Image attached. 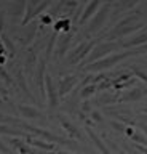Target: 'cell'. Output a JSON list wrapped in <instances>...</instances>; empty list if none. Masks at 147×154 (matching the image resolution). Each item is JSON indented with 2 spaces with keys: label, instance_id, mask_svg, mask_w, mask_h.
I'll list each match as a JSON object with an SVG mask.
<instances>
[{
  "label": "cell",
  "instance_id": "1",
  "mask_svg": "<svg viewBox=\"0 0 147 154\" xmlns=\"http://www.w3.org/2000/svg\"><path fill=\"white\" fill-rule=\"evenodd\" d=\"M141 27H144V21H142L141 13H130L125 18H122L118 23L113 24V27H110V31L102 37V40L113 42L117 38H125L128 35H131L133 32L139 31Z\"/></svg>",
  "mask_w": 147,
  "mask_h": 154
},
{
  "label": "cell",
  "instance_id": "2",
  "mask_svg": "<svg viewBox=\"0 0 147 154\" xmlns=\"http://www.w3.org/2000/svg\"><path fill=\"white\" fill-rule=\"evenodd\" d=\"M109 16H110V3H104L102 7L98 10V13L87 23L85 31H83L85 37H91V35H94L96 32L101 31L102 26L106 24V21H107Z\"/></svg>",
  "mask_w": 147,
  "mask_h": 154
},
{
  "label": "cell",
  "instance_id": "3",
  "mask_svg": "<svg viewBox=\"0 0 147 154\" xmlns=\"http://www.w3.org/2000/svg\"><path fill=\"white\" fill-rule=\"evenodd\" d=\"M96 47V42L94 40H88V42H82L78 43L75 48H72L67 55H66V63L69 66H75L78 63L85 61L88 58V55L93 51V48Z\"/></svg>",
  "mask_w": 147,
  "mask_h": 154
},
{
  "label": "cell",
  "instance_id": "4",
  "mask_svg": "<svg viewBox=\"0 0 147 154\" xmlns=\"http://www.w3.org/2000/svg\"><path fill=\"white\" fill-rule=\"evenodd\" d=\"M118 48H120L118 42H101V43H96V47L93 48V51L90 53L85 61H87V64H91V63H94V61H99V60H102V58L112 55V53L117 51Z\"/></svg>",
  "mask_w": 147,
  "mask_h": 154
},
{
  "label": "cell",
  "instance_id": "5",
  "mask_svg": "<svg viewBox=\"0 0 147 154\" xmlns=\"http://www.w3.org/2000/svg\"><path fill=\"white\" fill-rule=\"evenodd\" d=\"M74 40V31H67V32H61L58 40H56V47H54V53L53 58L54 61H59L61 58H64L69 53V47L70 42Z\"/></svg>",
  "mask_w": 147,
  "mask_h": 154
},
{
  "label": "cell",
  "instance_id": "6",
  "mask_svg": "<svg viewBox=\"0 0 147 154\" xmlns=\"http://www.w3.org/2000/svg\"><path fill=\"white\" fill-rule=\"evenodd\" d=\"M118 45H120V48H123V50H130V48L147 45V31L133 34V35H128L125 38H120Z\"/></svg>",
  "mask_w": 147,
  "mask_h": 154
},
{
  "label": "cell",
  "instance_id": "7",
  "mask_svg": "<svg viewBox=\"0 0 147 154\" xmlns=\"http://www.w3.org/2000/svg\"><path fill=\"white\" fill-rule=\"evenodd\" d=\"M102 5H104V0H90V2L85 5V8L82 10V13H80V18H78L80 26H83L85 23H88L90 19L98 13V10L101 8Z\"/></svg>",
  "mask_w": 147,
  "mask_h": 154
},
{
  "label": "cell",
  "instance_id": "8",
  "mask_svg": "<svg viewBox=\"0 0 147 154\" xmlns=\"http://www.w3.org/2000/svg\"><path fill=\"white\" fill-rule=\"evenodd\" d=\"M46 104H48V109L53 111L58 108L59 104V95L54 88V84H53V77L46 74Z\"/></svg>",
  "mask_w": 147,
  "mask_h": 154
},
{
  "label": "cell",
  "instance_id": "9",
  "mask_svg": "<svg viewBox=\"0 0 147 154\" xmlns=\"http://www.w3.org/2000/svg\"><path fill=\"white\" fill-rule=\"evenodd\" d=\"M39 53L34 51V50H31L29 53H27V56H26V61H24V74L29 77L27 80H32V77H34L35 74V69H37V64H39Z\"/></svg>",
  "mask_w": 147,
  "mask_h": 154
},
{
  "label": "cell",
  "instance_id": "10",
  "mask_svg": "<svg viewBox=\"0 0 147 154\" xmlns=\"http://www.w3.org/2000/svg\"><path fill=\"white\" fill-rule=\"evenodd\" d=\"M37 27H39V23L37 21H32L31 24H27V26H21V43H22V47H27L29 43L34 40V37H35V32H37Z\"/></svg>",
  "mask_w": 147,
  "mask_h": 154
},
{
  "label": "cell",
  "instance_id": "11",
  "mask_svg": "<svg viewBox=\"0 0 147 154\" xmlns=\"http://www.w3.org/2000/svg\"><path fill=\"white\" fill-rule=\"evenodd\" d=\"M78 79L75 75H66L63 77V79L59 80V85H58V95H59V100L64 98L67 93H70L72 91V88L75 85H77Z\"/></svg>",
  "mask_w": 147,
  "mask_h": 154
},
{
  "label": "cell",
  "instance_id": "12",
  "mask_svg": "<svg viewBox=\"0 0 147 154\" xmlns=\"http://www.w3.org/2000/svg\"><path fill=\"white\" fill-rule=\"evenodd\" d=\"M27 8V0H15L10 7V16L13 21H22Z\"/></svg>",
  "mask_w": 147,
  "mask_h": 154
},
{
  "label": "cell",
  "instance_id": "13",
  "mask_svg": "<svg viewBox=\"0 0 147 154\" xmlns=\"http://www.w3.org/2000/svg\"><path fill=\"white\" fill-rule=\"evenodd\" d=\"M58 122L61 124V127H63L66 132H67L72 138H77V140H80L82 138V133H80V130H78V127L77 125H74L70 120L66 117V116H63V114H58Z\"/></svg>",
  "mask_w": 147,
  "mask_h": 154
},
{
  "label": "cell",
  "instance_id": "14",
  "mask_svg": "<svg viewBox=\"0 0 147 154\" xmlns=\"http://www.w3.org/2000/svg\"><path fill=\"white\" fill-rule=\"evenodd\" d=\"M18 111L21 112V116L24 119H40V117H43L42 111H39L37 108L29 106V104H19L18 106Z\"/></svg>",
  "mask_w": 147,
  "mask_h": 154
},
{
  "label": "cell",
  "instance_id": "15",
  "mask_svg": "<svg viewBox=\"0 0 147 154\" xmlns=\"http://www.w3.org/2000/svg\"><path fill=\"white\" fill-rule=\"evenodd\" d=\"M15 77H16V84L19 85V88H22V93H24V95H26L29 100L34 101V96L31 95L29 87H27V79H26L24 71H19V69H18V71H16V74H15Z\"/></svg>",
  "mask_w": 147,
  "mask_h": 154
},
{
  "label": "cell",
  "instance_id": "16",
  "mask_svg": "<svg viewBox=\"0 0 147 154\" xmlns=\"http://www.w3.org/2000/svg\"><path fill=\"white\" fill-rule=\"evenodd\" d=\"M32 135V133H31ZM26 143L27 144H31V146H35V148H40V149H45V151H53L54 149V144L53 143H46L45 140H42V138H32V137H29L26 140Z\"/></svg>",
  "mask_w": 147,
  "mask_h": 154
},
{
  "label": "cell",
  "instance_id": "17",
  "mask_svg": "<svg viewBox=\"0 0 147 154\" xmlns=\"http://www.w3.org/2000/svg\"><path fill=\"white\" fill-rule=\"evenodd\" d=\"M87 132H88V137L91 138V141L94 143V146H96V148H98V149H99V151H101L102 154H113V152H110V149H109V148L106 146V143H104L102 140H101V138H99L96 133L93 132V130L87 128Z\"/></svg>",
  "mask_w": 147,
  "mask_h": 154
},
{
  "label": "cell",
  "instance_id": "18",
  "mask_svg": "<svg viewBox=\"0 0 147 154\" xmlns=\"http://www.w3.org/2000/svg\"><path fill=\"white\" fill-rule=\"evenodd\" d=\"M0 40L3 42V47H5V50H7V58L13 60V58L16 56V47H15V43H13V40L7 35V34H2V35H0Z\"/></svg>",
  "mask_w": 147,
  "mask_h": 154
},
{
  "label": "cell",
  "instance_id": "19",
  "mask_svg": "<svg viewBox=\"0 0 147 154\" xmlns=\"http://www.w3.org/2000/svg\"><path fill=\"white\" fill-rule=\"evenodd\" d=\"M8 141L11 143V148L18 149V152H19V154H31L29 144H27L22 138H10Z\"/></svg>",
  "mask_w": 147,
  "mask_h": 154
},
{
  "label": "cell",
  "instance_id": "20",
  "mask_svg": "<svg viewBox=\"0 0 147 154\" xmlns=\"http://www.w3.org/2000/svg\"><path fill=\"white\" fill-rule=\"evenodd\" d=\"M146 95V90H141V88H133V90H128L125 95L120 98V101H136L142 98Z\"/></svg>",
  "mask_w": 147,
  "mask_h": 154
},
{
  "label": "cell",
  "instance_id": "21",
  "mask_svg": "<svg viewBox=\"0 0 147 154\" xmlns=\"http://www.w3.org/2000/svg\"><path fill=\"white\" fill-rule=\"evenodd\" d=\"M139 2H141V0H118L117 8H115V13H122V11H126V10L134 8Z\"/></svg>",
  "mask_w": 147,
  "mask_h": 154
},
{
  "label": "cell",
  "instance_id": "22",
  "mask_svg": "<svg viewBox=\"0 0 147 154\" xmlns=\"http://www.w3.org/2000/svg\"><path fill=\"white\" fill-rule=\"evenodd\" d=\"M98 90V85H94V84H90V85H83L82 87V90L78 91V95H80V98H90L94 91Z\"/></svg>",
  "mask_w": 147,
  "mask_h": 154
},
{
  "label": "cell",
  "instance_id": "23",
  "mask_svg": "<svg viewBox=\"0 0 147 154\" xmlns=\"http://www.w3.org/2000/svg\"><path fill=\"white\" fill-rule=\"evenodd\" d=\"M0 79H2V82H3L5 85H13L11 75L5 71V67H3V66H0Z\"/></svg>",
  "mask_w": 147,
  "mask_h": 154
},
{
  "label": "cell",
  "instance_id": "24",
  "mask_svg": "<svg viewBox=\"0 0 147 154\" xmlns=\"http://www.w3.org/2000/svg\"><path fill=\"white\" fill-rule=\"evenodd\" d=\"M133 141H137V143H142V144H147V138L144 137V135H139V133H133L130 137Z\"/></svg>",
  "mask_w": 147,
  "mask_h": 154
},
{
  "label": "cell",
  "instance_id": "25",
  "mask_svg": "<svg viewBox=\"0 0 147 154\" xmlns=\"http://www.w3.org/2000/svg\"><path fill=\"white\" fill-rule=\"evenodd\" d=\"M107 144H109V148H112L113 151H115V154H126V152H123L122 149L118 148V146H117V144L113 143V141H110V140H107Z\"/></svg>",
  "mask_w": 147,
  "mask_h": 154
},
{
  "label": "cell",
  "instance_id": "26",
  "mask_svg": "<svg viewBox=\"0 0 147 154\" xmlns=\"http://www.w3.org/2000/svg\"><path fill=\"white\" fill-rule=\"evenodd\" d=\"M5 27V11H0V35H2V31Z\"/></svg>",
  "mask_w": 147,
  "mask_h": 154
},
{
  "label": "cell",
  "instance_id": "27",
  "mask_svg": "<svg viewBox=\"0 0 147 154\" xmlns=\"http://www.w3.org/2000/svg\"><path fill=\"white\" fill-rule=\"evenodd\" d=\"M0 152L2 154H11V151H10V148L8 146H5V143L0 140Z\"/></svg>",
  "mask_w": 147,
  "mask_h": 154
},
{
  "label": "cell",
  "instance_id": "28",
  "mask_svg": "<svg viewBox=\"0 0 147 154\" xmlns=\"http://www.w3.org/2000/svg\"><path fill=\"white\" fill-rule=\"evenodd\" d=\"M134 74H136L137 77H139V79H142V80H144L146 84H147V74H146V72H142V71H139V69H134Z\"/></svg>",
  "mask_w": 147,
  "mask_h": 154
},
{
  "label": "cell",
  "instance_id": "29",
  "mask_svg": "<svg viewBox=\"0 0 147 154\" xmlns=\"http://www.w3.org/2000/svg\"><path fill=\"white\" fill-rule=\"evenodd\" d=\"M0 56H7V50H5V47H3L2 40H0Z\"/></svg>",
  "mask_w": 147,
  "mask_h": 154
},
{
  "label": "cell",
  "instance_id": "30",
  "mask_svg": "<svg viewBox=\"0 0 147 154\" xmlns=\"http://www.w3.org/2000/svg\"><path fill=\"white\" fill-rule=\"evenodd\" d=\"M0 93H2V96H3V98H7V91H5V88H3V85H0Z\"/></svg>",
  "mask_w": 147,
  "mask_h": 154
},
{
  "label": "cell",
  "instance_id": "31",
  "mask_svg": "<svg viewBox=\"0 0 147 154\" xmlns=\"http://www.w3.org/2000/svg\"><path fill=\"white\" fill-rule=\"evenodd\" d=\"M141 128H142V132L147 135V124H142V125H141Z\"/></svg>",
  "mask_w": 147,
  "mask_h": 154
},
{
  "label": "cell",
  "instance_id": "32",
  "mask_svg": "<svg viewBox=\"0 0 147 154\" xmlns=\"http://www.w3.org/2000/svg\"><path fill=\"white\" fill-rule=\"evenodd\" d=\"M80 2H82V7H83V8H85V5H87V3H88V2H90V0H80Z\"/></svg>",
  "mask_w": 147,
  "mask_h": 154
},
{
  "label": "cell",
  "instance_id": "33",
  "mask_svg": "<svg viewBox=\"0 0 147 154\" xmlns=\"http://www.w3.org/2000/svg\"><path fill=\"white\" fill-rule=\"evenodd\" d=\"M45 154H58V152H53V151H48V152H45Z\"/></svg>",
  "mask_w": 147,
  "mask_h": 154
},
{
  "label": "cell",
  "instance_id": "34",
  "mask_svg": "<svg viewBox=\"0 0 147 154\" xmlns=\"http://www.w3.org/2000/svg\"><path fill=\"white\" fill-rule=\"evenodd\" d=\"M0 104H3V98H2V96H0Z\"/></svg>",
  "mask_w": 147,
  "mask_h": 154
},
{
  "label": "cell",
  "instance_id": "35",
  "mask_svg": "<svg viewBox=\"0 0 147 154\" xmlns=\"http://www.w3.org/2000/svg\"><path fill=\"white\" fill-rule=\"evenodd\" d=\"M58 154H69V152H64V151H59Z\"/></svg>",
  "mask_w": 147,
  "mask_h": 154
},
{
  "label": "cell",
  "instance_id": "36",
  "mask_svg": "<svg viewBox=\"0 0 147 154\" xmlns=\"http://www.w3.org/2000/svg\"><path fill=\"white\" fill-rule=\"evenodd\" d=\"M144 112H147V106H146V108H144Z\"/></svg>",
  "mask_w": 147,
  "mask_h": 154
},
{
  "label": "cell",
  "instance_id": "37",
  "mask_svg": "<svg viewBox=\"0 0 147 154\" xmlns=\"http://www.w3.org/2000/svg\"><path fill=\"white\" fill-rule=\"evenodd\" d=\"M0 3H2V0H0Z\"/></svg>",
  "mask_w": 147,
  "mask_h": 154
},
{
  "label": "cell",
  "instance_id": "38",
  "mask_svg": "<svg viewBox=\"0 0 147 154\" xmlns=\"http://www.w3.org/2000/svg\"><path fill=\"white\" fill-rule=\"evenodd\" d=\"M0 154H2V152H0Z\"/></svg>",
  "mask_w": 147,
  "mask_h": 154
}]
</instances>
